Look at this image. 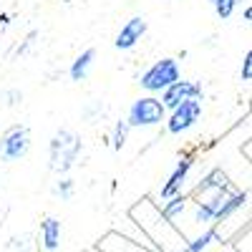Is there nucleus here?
Returning a JSON list of instances; mask_svg holds the SVG:
<instances>
[{
	"mask_svg": "<svg viewBox=\"0 0 252 252\" xmlns=\"http://www.w3.org/2000/svg\"><path fill=\"white\" fill-rule=\"evenodd\" d=\"M202 119V101L189 98L184 103H179L177 109H172L169 119H166V131L169 134H184Z\"/></svg>",
	"mask_w": 252,
	"mask_h": 252,
	"instance_id": "39448f33",
	"label": "nucleus"
},
{
	"mask_svg": "<svg viewBox=\"0 0 252 252\" xmlns=\"http://www.w3.org/2000/svg\"><path fill=\"white\" fill-rule=\"evenodd\" d=\"M177 81H182L179 63L174 58H161V61H157L154 66H149L141 73L139 86L144 91H149V94H159V91H166Z\"/></svg>",
	"mask_w": 252,
	"mask_h": 252,
	"instance_id": "f03ea898",
	"label": "nucleus"
},
{
	"mask_svg": "<svg viewBox=\"0 0 252 252\" xmlns=\"http://www.w3.org/2000/svg\"><path fill=\"white\" fill-rule=\"evenodd\" d=\"M235 192L232 182H229V177L220 169V166H215V169H209L199 184L194 187V199H209V197H220V194H229Z\"/></svg>",
	"mask_w": 252,
	"mask_h": 252,
	"instance_id": "423d86ee",
	"label": "nucleus"
},
{
	"mask_svg": "<svg viewBox=\"0 0 252 252\" xmlns=\"http://www.w3.org/2000/svg\"><path fill=\"white\" fill-rule=\"evenodd\" d=\"M207 3L215 8V13H217V18H220V20H229V18L235 15L240 0H207Z\"/></svg>",
	"mask_w": 252,
	"mask_h": 252,
	"instance_id": "4468645a",
	"label": "nucleus"
},
{
	"mask_svg": "<svg viewBox=\"0 0 252 252\" xmlns=\"http://www.w3.org/2000/svg\"><path fill=\"white\" fill-rule=\"evenodd\" d=\"M240 76H242V81H252V48H250V51L245 53V58H242Z\"/></svg>",
	"mask_w": 252,
	"mask_h": 252,
	"instance_id": "f3484780",
	"label": "nucleus"
},
{
	"mask_svg": "<svg viewBox=\"0 0 252 252\" xmlns=\"http://www.w3.org/2000/svg\"><path fill=\"white\" fill-rule=\"evenodd\" d=\"M31 149V129L23 124H15L0 136V157L5 161H20Z\"/></svg>",
	"mask_w": 252,
	"mask_h": 252,
	"instance_id": "20e7f679",
	"label": "nucleus"
},
{
	"mask_svg": "<svg viewBox=\"0 0 252 252\" xmlns=\"http://www.w3.org/2000/svg\"><path fill=\"white\" fill-rule=\"evenodd\" d=\"M242 20H247V23H252V5H247L242 10Z\"/></svg>",
	"mask_w": 252,
	"mask_h": 252,
	"instance_id": "6ab92c4d",
	"label": "nucleus"
},
{
	"mask_svg": "<svg viewBox=\"0 0 252 252\" xmlns=\"http://www.w3.org/2000/svg\"><path fill=\"white\" fill-rule=\"evenodd\" d=\"M83 152V141L78 134H73L71 129H58L48 144V159H51V172L56 174H66L68 169H73L76 159Z\"/></svg>",
	"mask_w": 252,
	"mask_h": 252,
	"instance_id": "f257e3e1",
	"label": "nucleus"
},
{
	"mask_svg": "<svg viewBox=\"0 0 252 252\" xmlns=\"http://www.w3.org/2000/svg\"><path fill=\"white\" fill-rule=\"evenodd\" d=\"M31 237L28 235H23V237H13L10 240V247H15V250H26V242H28Z\"/></svg>",
	"mask_w": 252,
	"mask_h": 252,
	"instance_id": "a211bd4d",
	"label": "nucleus"
},
{
	"mask_svg": "<svg viewBox=\"0 0 252 252\" xmlns=\"http://www.w3.org/2000/svg\"><path fill=\"white\" fill-rule=\"evenodd\" d=\"M94 61H96V51L94 48H86V51H81L76 56V61L71 63V68H68V76L71 81H83L89 76L91 66H94Z\"/></svg>",
	"mask_w": 252,
	"mask_h": 252,
	"instance_id": "9b49d317",
	"label": "nucleus"
},
{
	"mask_svg": "<svg viewBox=\"0 0 252 252\" xmlns=\"http://www.w3.org/2000/svg\"><path fill=\"white\" fill-rule=\"evenodd\" d=\"M184 209H187V197H184V194H177V197H172V199L164 202L161 217L169 222V224H174V220H179V217L184 215Z\"/></svg>",
	"mask_w": 252,
	"mask_h": 252,
	"instance_id": "ddd939ff",
	"label": "nucleus"
},
{
	"mask_svg": "<svg viewBox=\"0 0 252 252\" xmlns=\"http://www.w3.org/2000/svg\"><path fill=\"white\" fill-rule=\"evenodd\" d=\"M245 202H247V192H237V189L229 197H224V202L220 204V212H217V224L224 222V220H229V217L237 212V209H242Z\"/></svg>",
	"mask_w": 252,
	"mask_h": 252,
	"instance_id": "f8f14e48",
	"label": "nucleus"
},
{
	"mask_svg": "<svg viewBox=\"0 0 252 252\" xmlns=\"http://www.w3.org/2000/svg\"><path fill=\"white\" fill-rule=\"evenodd\" d=\"M202 96H204L202 83H197V81H177L166 91H161V103H164V109H177L179 103H184L189 98L202 101Z\"/></svg>",
	"mask_w": 252,
	"mask_h": 252,
	"instance_id": "0eeeda50",
	"label": "nucleus"
},
{
	"mask_svg": "<svg viewBox=\"0 0 252 252\" xmlns=\"http://www.w3.org/2000/svg\"><path fill=\"white\" fill-rule=\"evenodd\" d=\"M164 119H166V109H164L161 98H157V96H141V98H136L129 106V116H126V121H129L131 129L157 126Z\"/></svg>",
	"mask_w": 252,
	"mask_h": 252,
	"instance_id": "7ed1b4c3",
	"label": "nucleus"
},
{
	"mask_svg": "<svg viewBox=\"0 0 252 252\" xmlns=\"http://www.w3.org/2000/svg\"><path fill=\"white\" fill-rule=\"evenodd\" d=\"M5 26H8V15L3 13V15H0V28H5Z\"/></svg>",
	"mask_w": 252,
	"mask_h": 252,
	"instance_id": "aec40b11",
	"label": "nucleus"
},
{
	"mask_svg": "<svg viewBox=\"0 0 252 252\" xmlns=\"http://www.w3.org/2000/svg\"><path fill=\"white\" fill-rule=\"evenodd\" d=\"M144 33H146V20H144L141 15L129 18V20H126V23L121 26V31L116 33L114 48H119V51H129V48H134L139 40L144 38Z\"/></svg>",
	"mask_w": 252,
	"mask_h": 252,
	"instance_id": "1a4fd4ad",
	"label": "nucleus"
},
{
	"mask_svg": "<svg viewBox=\"0 0 252 252\" xmlns=\"http://www.w3.org/2000/svg\"><path fill=\"white\" fill-rule=\"evenodd\" d=\"M129 121L126 119H121V121H116V126H114V134H111V146L116 152H121L124 149V144H126V136H129Z\"/></svg>",
	"mask_w": 252,
	"mask_h": 252,
	"instance_id": "2eb2a0df",
	"label": "nucleus"
},
{
	"mask_svg": "<svg viewBox=\"0 0 252 252\" xmlns=\"http://www.w3.org/2000/svg\"><path fill=\"white\" fill-rule=\"evenodd\" d=\"M63 240V224L58 217H46L38 227V247L43 252H56Z\"/></svg>",
	"mask_w": 252,
	"mask_h": 252,
	"instance_id": "9d476101",
	"label": "nucleus"
},
{
	"mask_svg": "<svg viewBox=\"0 0 252 252\" xmlns=\"http://www.w3.org/2000/svg\"><path fill=\"white\" fill-rule=\"evenodd\" d=\"M224 252H232V250H224Z\"/></svg>",
	"mask_w": 252,
	"mask_h": 252,
	"instance_id": "412c9836",
	"label": "nucleus"
},
{
	"mask_svg": "<svg viewBox=\"0 0 252 252\" xmlns=\"http://www.w3.org/2000/svg\"><path fill=\"white\" fill-rule=\"evenodd\" d=\"M192 166H194V157L184 154L177 161V166H174V172L169 174V179L161 184V199H172V197L182 194V189L187 184V177H189V172H192Z\"/></svg>",
	"mask_w": 252,
	"mask_h": 252,
	"instance_id": "6e6552de",
	"label": "nucleus"
},
{
	"mask_svg": "<svg viewBox=\"0 0 252 252\" xmlns=\"http://www.w3.org/2000/svg\"><path fill=\"white\" fill-rule=\"evenodd\" d=\"M53 194H56L58 199H63V202H68V199L73 197V182H71V179H58L56 187H53Z\"/></svg>",
	"mask_w": 252,
	"mask_h": 252,
	"instance_id": "dca6fc26",
	"label": "nucleus"
}]
</instances>
